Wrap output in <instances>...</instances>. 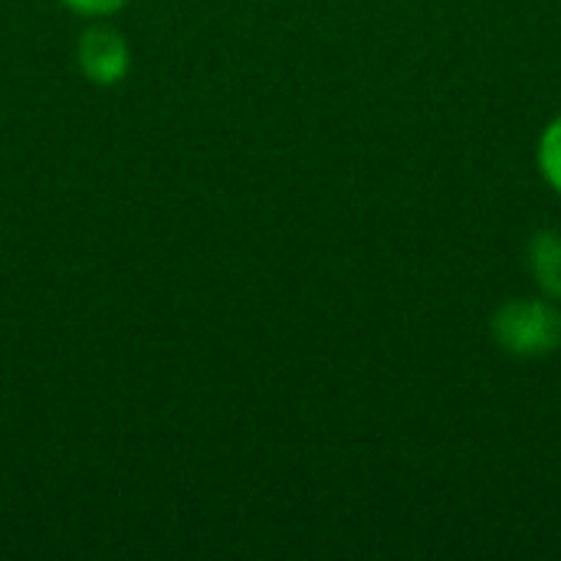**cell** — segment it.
<instances>
[{"instance_id":"1","label":"cell","mask_w":561,"mask_h":561,"mask_svg":"<svg viewBox=\"0 0 561 561\" xmlns=\"http://www.w3.org/2000/svg\"><path fill=\"white\" fill-rule=\"evenodd\" d=\"M496 342L519 358H542L561 345V316L542 299H516L493 316Z\"/></svg>"},{"instance_id":"2","label":"cell","mask_w":561,"mask_h":561,"mask_svg":"<svg viewBox=\"0 0 561 561\" xmlns=\"http://www.w3.org/2000/svg\"><path fill=\"white\" fill-rule=\"evenodd\" d=\"M79 62H82V69H85L89 79H95V82H115L128 69L125 39L115 30H108V26H95L79 43Z\"/></svg>"},{"instance_id":"3","label":"cell","mask_w":561,"mask_h":561,"mask_svg":"<svg viewBox=\"0 0 561 561\" xmlns=\"http://www.w3.org/2000/svg\"><path fill=\"white\" fill-rule=\"evenodd\" d=\"M529 266L546 296L561 299V233L539 230L529 243Z\"/></svg>"},{"instance_id":"4","label":"cell","mask_w":561,"mask_h":561,"mask_svg":"<svg viewBox=\"0 0 561 561\" xmlns=\"http://www.w3.org/2000/svg\"><path fill=\"white\" fill-rule=\"evenodd\" d=\"M539 161H542L546 178L561 191V118H556V122L546 128L542 145H539Z\"/></svg>"},{"instance_id":"5","label":"cell","mask_w":561,"mask_h":561,"mask_svg":"<svg viewBox=\"0 0 561 561\" xmlns=\"http://www.w3.org/2000/svg\"><path fill=\"white\" fill-rule=\"evenodd\" d=\"M72 10H79V13H112V10H118L125 0H66Z\"/></svg>"}]
</instances>
